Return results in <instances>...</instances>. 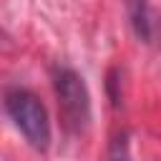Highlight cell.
<instances>
[{"instance_id": "cell-1", "label": "cell", "mask_w": 161, "mask_h": 161, "mask_svg": "<svg viewBox=\"0 0 161 161\" xmlns=\"http://www.w3.org/2000/svg\"><path fill=\"white\" fill-rule=\"evenodd\" d=\"M5 111L33 148L45 151L50 146V118L35 93L28 88H10L5 93Z\"/></svg>"}, {"instance_id": "cell-2", "label": "cell", "mask_w": 161, "mask_h": 161, "mask_svg": "<svg viewBox=\"0 0 161 161\" xmlns=\"http://www.w3.org/2000/svg\"><path fill=\"white\" fill-rule=\"evenodd\" d=\"M58 108L68 131H83L91 121V96L83 78L73 68H58L53 75Z\"/></svg>"}, {"instance_id": "cell-3", "label": "cell", "mask_w": 161, "mask_h": 161, "mask_svg": "<svg viewBox=\"0 0 161 161\" xmlns=\"http://www.w3.org/2000/svg\"><path fill=\"white\" fill-rule=\"evenodd\" d=\"M126 8H128V18H131V25H133V33L141 40H148L151 38V20H148L146 0H126Z\"/></svg>"}]
</instances>
